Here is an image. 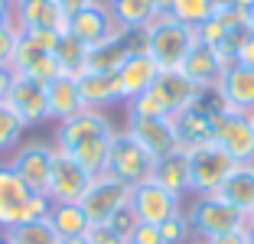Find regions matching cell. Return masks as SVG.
I'll return each mask as SVG.
<instances>
[{"instance_id": "6da1fadb", "label": "cell", "mask_w": 254, "mask_h": 244, "mask_svg": "<svg viewBox=\"0 0 254 244\" xmlns=\"http://www.w3.org/2000/svg\"><path fill=\"white\" fill-rule=\"evenodd\" d=\"M114 127L95 108H82L78 114H72L68 121H62L59 130H56V150L68 153L75 163H82L91 176L105 173L108 163V150L114 140Z\"/></svg>"}, {"instance_id": "7a4b0ae2", "label": "cell", "mask_w": 254, "mask_h": 244, "mask_svg": "<svg viewBox=\"0 0 254 244\" xmlns=\"http://www.w3.org/2000/svg\"><path fill=\"white\" fill-rule=\"evenodd\" d=\"M199 43V30L186 26L176 16L170 20H153L147 26V56L160 65V72H176L183 68L186 56Z\"/></svg>"}, {"instance_id": "3957f363", "label": "cell", "mask_w": 254, "mask_h": 244, "mask_svg": "<svg viewBox=\"0 0 254 244\" xmlns=\"http://www.w3.org/2000/svg\"><path fill=\"white\" fill-rule=\"evenodd\" d=\"M186 156H189V192L195 195H215L238 166L215 140L202 143L195 150H186Z\"/></svg>"}, {"instance_id": "277c9868", "label": "cell", "mask_w": 254, "mask_h": 244, "mask_svg": "<svg viewBox=\"0 0 254 244\" xmlns=\"http://www.w3.org/2000/svg\"><path fill=\"white\" fill-rule=\"evenodd\" d=\"M153 166H157V160H153L127 130L114 133L111 150H108V163H105L108 176H114L118 183H124V185L134 189V185L153 179Z\"/></svg>"}, {"instance_id": "5b68a950", "label": "cell", "mask_w": 254, "mask_h": 244, "mask_svg": "<svg viewBox=\"0 0 254 244\" xmlns=\"http://www.w3.org/2000/svg\"><path fill=\"white\" fill-rule=\"evenodd\" d=\"M186 218H189L192 235L202 238V241H212V238H218V235H228V231L248 225V215L238 212V208H232L228 202H222L218 195H199L195 205L186 212Z\"/></svg>"}, {"instance_id": "8992f818", "label": "cell", "mask_w": 254, "mask_h": 244, "mask_svg": "<svg viewBox=\"0 0 254 244\" xmlns=\"http://www.w3.org/2000/svg\"><path fill=\"white\" fill-rule=\"evenodd\" d=\"M212 140L232 156L235 163H251L254 160L251 114H238V111L215 108V111H212Z\"/></svg>"}, {"instance_id": "52a82bcc", "label": "cell", "mask_w": 254, "mask_h": 244, "mask_svg": "<svg viewBox=\"0 0 254 244\" xmlns=\"http://www.w3.org/2000/svg\"><path fill=\"white\" fill-rule=\"evenodd\" d=\"M127 202H130V185L118 183V179L108 176V173H98L78 205L85 208V215H88L91 225H108L114 218V212L124 208Z\"/></svg>"}, {"instance_id": "ba28073f", "label": "cell", "mask_w": 254, "mask_h": 244, "mask_svg": "<svg viewBox=\"0 0 254 244\" xmlns=\"http://www.w3.org/2000/svg\"><path fill=\"white\" fill-rule=\"evenodd\" d=\"M91 179H95V176L85 170L82 163H75L68 153L56 150V153H53V170H49L46 195L53 199V205H62V202H82V195L88 192Z\"/></svg>"}, {"instance_id": "9c48e42d", "label": "cell", "mask_w": 254, "mask_h": 244, "mask_svg": "<svg viewBox=\"0 0 254 244\" xmlns=\"http://www.w3.org/2000/svg\"><path fill=\"white\" fill-rule=\"evenodd\" d=\"M180 202H183V195L170 192L166 185L153 183V179L130 189V208H134L137 222H143V225H163L166 218L180 215L183 212Z\"/></svg>"}, {"instance_id": "30bf717a", "label": "cell", "mask_w": 254, "mask_h": 244, "mask_svg": "<svg viewBox=\"0 0 254 244\" xmlns=\"http://www.w3.org/2000/svg\"><path fill=\"white\" fill-rule=\"evenodd\" d=\"M215 98L222 101L225 111L251 114L254 111V68L245 62H232L225 65V72L215 81Z\"/></svg>"}, {"instance_id": "8fae6325", "label": "cell", "mask_w": 254, "mask_h": 244, "mask_svg": "<svg viewBox=\"0 0 254 244\" xmlns=\"http://www.w3.org/2000/svg\"><path fill=\"white\" fill-rule=\"evenodd\" d=\"M127 133H130L153 160L170 156V153L180 150L176 124H173L170 118H137V114H127Z\"/></svg>"}, {"instance_id": "7c38bea8", "label": "cell", "mask_w": 254, "mask_h": 244, "mask_svg": "<svg viewBox=\"0 0 254 244\" xmlns=\"http://www.w3.org/2000/svg\"><path fill=\"white\" fill-rule=\"evenodd\" d=\"M75 39L82 46H88V49H95V46L108 43L111 36H118L121 26L114 23L111 16V7H108V0H98V3H91V7H85L82 13H75L72 20H68V30Z\"/></svg>"}, {"instance_id": "4fadbf2b", "label": "cell", "mask_w": 254, "mask_h": 244, "mask_svg": "<svg viewBox=\"0 0 254 244\" xmlns=\"http://www.w3.org/2000/svg\"><path fill=\"white\" fill-rule=\"evenodd\" d=\"M53 153H56V147H49V143H39V140L23 143L16 150V156L10 160V166H13V173L30 185L33 192H46L49 170H53Z\"/></svg>"}, {"instance_id": "5bb4252c", "label": "cell", "mask_w": 254, "mask_h": 244, "mask_svg": "<svg viewBox=\"0 0 254 244\" xmlns=\"http://www.w3.org/2000/svg\"><path fill=\"white\" fill-rule=\"evenodd\" d=\"M7 104L10 111L23 121V127H36L43 121H49V104H46V85L33 78H23L16 75L13 78V88L7 95Z\"/></svg>"}, {"instance_id": "9a60e30c", "label": "cell", "mask_w": 254, "mask_h": 244, "mask_svg": "<svg viewBox=\"0 0 254 244\" xmlns=\"http://www.w3.org/2000/svg\"><path fill=\"white\" fill-rule=\"evenodd\" d=\"M215 108H222V101H215V104L205 108V91H202V98L192 104V108H186V111H180L176 118H173L180 150H195V147H202V143L212 140V111H215Z\"/></svg>"}, {"instance_id": "2e32d148", "label": "cell", "mask_w": 254, "mask_h": 244, "mask_svg": "<svg viewBox=\"0 0 254 244\" xmlns=\"http://www.w3.org/2000/svg\"><path fill=\"white\" fill-rule=\"evenodd\" d=\"M160 65L150 59L147 52H134V56H127L124 65L118 68V88H121V101H134L137 95H143L147 88H153L160 78Z\"/></svg>"}, {"instance_id": "e0dca14e", "label": "cell", "mask_w": 254, "mask_h": 244, "mask_svg": "<svg viewBox=\"0 0 254 244\" xmlns=\"http://www.w3.org/2000/svg\"><path fill=\"white\" fill-rule=\"evenodd\" d=\"M13 23L20 30H68V20L56 0H13Z\"/></svg>"}, {"instance_id": "ac0fdd59", "label": "cell", "mask_w": 254, "mask_h": 244, "mask_svg": "<svg viewBox=\"0 0 254 244\" xmlns=\"http://www.w3.org/2000/svg\"><path fill=\"white\" fill-rule=\"evenodd\" d=\"M30 195L33 189L16 176L10 163H3L0 166V228L3 231L23 222V208H26Z\"/></svg>"}, {"instance_id": "d6986e66", "label": "cell", "mask_w": 254, "mask_h": 244, "mask_svg": "<svg viewBox=\"0 0 254 244\" xmlns=\"http://www.w3.org/2000/svg\"><path fill=\"white\" fill-rule=\"evenodd\" d=\"M186 78H192L199 88H205V91H212L215 88V81H218V75L225 72V59H222V52L215 49V46H209V43H195L192 46V52L186 56V62H183V68H180Z\"/></svg>"}, {"instance_id": "ffe728a7", "label": "cell", "mask_w": 254, "mask_h": 244, "mask_svg": "<svg viewBox=\"0 0 254 244\" xmlns=\"http://www.w3.org/2000/svg\"><path fill=\"white\" fill-rule=\"evenodd\" d=\"M46 104H49V118L53 121H68L72 114H78L85 108L82 95H78V78L72 75H56L49 85H46Z\"/></svg>"}, {"instance_id": "44dd1931", "label": "cell", "mask_w": 254, "mask_h": 244, "mask_svg": "<svg viewBox=\"0 0 254 244\" xmlns=\"http://www.w3.org/2000/svg\"><path fill=\"white\" fill-rule=\"evenodd\" d=\"M78 95H82L85 108H95V111L121 101L118 72H82L78 75Z\"/></svg>"}, {"instance_id": "7402d4cb", "label": "cell", "mask_w": 254, "mask_h": 244, "mask_svg": "<svg viewBox=\"0 0 254 244\" xmlns=\"http://www.w3.org/2000/svg\"><path fill=\"white\" fill-rule=\"evenodd\" d=\"M215 195L251 218V212H254V166L251 163H238L235 173L222 183V189Z\"/></svg>"}, {"instance_id": "603a6c76", "label": "cell", "mask_w": 254, "mask_h": 244, "mask_svg": "<svg viewBox=\"0 0 254 244\" xmlns=\"http://www.w3.org/2000/svg\"><path fill=\"white\" fill-rule=\"evenodd\" d=\"M153 183L166 185V189L176 192V195H186L189 192V156H186V150L160 156L157 166H153Z\"/></svg>"}, {"instance_id": "cb8c5ba5", "label": "cell", "mask_w": 254, "mask_h": 244, "mask_svg": "<svg viewBox=\"0 0 254 244\" xmlns=\"http://www.w3.org/2000/svg\"><path fill=\"white\" fill-rule=\"evenodd\" d=\"M127 114H137V118H176V104H173V98L166 95V88L160 85V78H157V85L153 88H147L143 95H137L134 101L127 104Z\"/></svg>"}, {"instance_id": "d4e9b609", "label": "cell", "mask_w": 254, "mask_h": 244, "mask_svg": "<svg viewBox=\"0 0 254 244\" xmlns=\"http://www.w3.org/2000/svg\"><path fill=\"white\" fill-rule=\"evenodd\" d=\"M49 225L56 228L59 238H75V235H88L91 222L85 208L78 202H62V205H53L49 208Z\"/></svg>"}, {"instance_id": "484cf974", "label": "cell", "mask_w": 254, "mask_h": 244, "mask_svg": "<svg viewBox=\"0 0 254 244\" xmlns=\"http://www.w3.org/2000/svg\"><path fill=\"white\" fill-rule=\"evenodd\" d=\"M108 7L121 30H140L153 20V0H108Z\"/></svg>"}, {"instance_id": "4316f807", "label": "cell", "mask_w": 254, "mask_h": 244, "mask_svg": "<svg viewBox=\"0 0 254 244\" xmlns=\"http://www.w3.org/2000/svg\"><path fill=\"white\" fill-rule=\"evenodd\" d=\"M53 56H56L59 72L62 75H72V78H78V75L85 72V65H88V46H82L72 33H62V36H59Z\"/></svg>"}, {"instance_id": "83f0119b", "label": "cell", "mask_w": 254, "mask_h": 244, "mask_svg": "<svg viewBox=\"0 0 254 244\" xmlns=\"http://www.w3.org/2000/svg\"><path fill=\"white\" fill-rule=\"evenodd\" d=\"M160 85H163L166 95L173 98V104H176V114L186 111V108H192V104L202 98V91H205V88H199L192 78H186L180 68H176V72H163V75H160Z\"/></svg>"}, {"instance_id": "f1b7e54d", "label": "cell", "mask_w": 254, "mask_h": 244, "mask_svg": "<svg viewBox=\"0 0 254 244\" xmlns=\"http://www.w3.org/2000/svg\"><path fill=\"white\" fill-rule=\"evenodd\" d=\"M7 244H59V235L49 225V218H36V222H20L13 228L3 231Z\"/></svg>"}, {"instance_id": "f546056e", "label": "cell", "mask_w": 254, "mask_h": 244, "mask_svg": "<svg viewBox=\"0 0 254 244\" xmlns=\"http://www.w3.org/2000/svg\"><path fill=\"white\" fill-rule=\"evenodd\" d=\"M215 10H218V0H176L173 3V16L186 26H195V30L205 20H212Z\"/></svg>"}, {"instance_id": "4dcf8cb0", "label": "cell", "mask_w": 254, "mask_h": 244, "mask_svg": "<svg viewBox=\"0 0 254 244\" xmlns=\"http://www.w3.org/2000/svg\"><path fill=\"white\" fill-rule=\"evenodd\" d=\"M23 130H26V127H23V121L16 118L13 111H10L7 101H0V153L13 150L16 143H20Z\"/></svg>"}, {"instance_id": "1f68e13d", "label": "cell", "mask_w": 254, "mask_h": 244, "mask_svg": "<svg viewBox=\"0 0 254 244\" xmlns=\"http://www.w3.org/2000/svg\"><path fill=\"white\" fill-rule=\"evenodd\" d=\"M160 228V238H163V244H189L192 241V228H189V218L186 212L173 215V218H166L163 225H157Z\"/></svg>"}, {"instance_id": "d6a6232c", "label": "cell", "mask_w": 254, "mask_h": 244, "mask_svg": "<svg viewBox=\"0 0 254 244\" xmlns=\"http://www.w3.org/2000/svg\"><path fill=\"white\" fill-rule=\"evenodd\" d=\"M16 43H20V26H16V23H3V26H0V68L13 65Z\"/></svg>"}, {"instance_id": "836d02e7", "label": "cell", "mask_w": 254, "mask_h": 244, "mask_svg": "<svg viewBox=\"0 0 254 244\" xmlns=\"http://www.w3.org/2000/svg\"><path fill=\"white\" fill-rule=\"evenodd\" d=\"M49 208H53V199L46 192H33L26 208H23V222H36V218H49Z\"/></svg>"}, {"instance_id": "e575fe53", "label": "cell", "mask_w": 254, "mask_h": 244, "mask_svg": "<svg viewBox=\"0 0 254 244\" xmlns=\"http://www.w3.org/2000/svg\"><path fill=\"white\" fill-rule=\"evenodd\" d=\"M108 225H111L114 231H121V235H124L127 241H130V235H134V228H137V225H140V222H137L134 208H130V202H127L124 208H118V212H114V218H111V222H108Z\"/></svg>"}, {"instance_id": "d590c367", "label": "cell", "mask_w": 254, "mask_h": 244, "mask_svg": "<svg viewBox=\"0 0 254 244\" xmlns=\"http://www.w3.org/2000/svg\"><path fill=\"white\" fill-rule=\"evenodd\" d=\"M88 241L91 244H130L121 231H114L111 225H91L88 228Z\"/></svg>"}, {"instance_id": "8d00e7d4", "label": "cell", "mask_w": 254, "mask_h": 244, "mask_svg": "<svg viewBox=\"0 0 254 244\" xmlns=\"http://www.w3.org/2000/svg\"><path fill=\"white\" fill-rule=\"evenodd\" d=\"M130 244H163V238H160V228L157 225H137L134 235H130Z\"/></svg>"}, {"instance_id": "74e56055", "label": "cell", "mask_w": 254, "mask_h": 244, "mask_svg": "<svg viewBox=\"0 0 254 244\" xmlns=\"http://www.w3.org/2000/svg\"><path fill=\"white\" fill-rule=\"evenodd\" d=\"M59 3V10L65 13V20H72L75 13H82L85 7H91V3H98V0H56Z\"/></svg>"}, {"instance_id": "f35d334b", "label": "cell", "mask_w": 254, "mask_h": 244, "mask_svg": "<svg viewBox=\"0 0 254 244\" xmlns=\"http://www.w3.org/2000/svg\"><path fill=\"white\" fill-rule=\"evenodd\" d=\"M209 244H248V225H245V228H235V231H228V235H218V238H212Z\"/></svg>"}, {"instance_id": "ab89813d", "label": "cell", "mask_w": 254, "mask_h": 244, "mask_svg": "<svg viewBox=\"0 0 254 244\" xmlns=\"http://www.w3.org/2000/svg\"><path fill=\"white\" fill-rule=\"evenodd\" d=\"M238 62H245V65H251V68H254V33H248V39L241 43V49H238Z\"/></svg>"}, {"instance_id": "60d3db41", "label": "cell", "mask_w": 254, "mask_h": 244, "mask_svg": "<svg viewBox=\"0 0 254 244\" xmlns=\"http://www.w3.org/2000/svg\"><path fill=\"white\" fill-rule=\"evenodd\" d=\"M173 3H176V0H153V20H170L173 16Z\"/></svg>"}, {"instance_id": "b9f144b4", "label": "cell", "mask_w": 254, "mask_h": 244, "mask_svg": "<svg viewBox=\"0 0 254 244\" xmlns=\"http://www.w3.org/2000/svg\"><path fill=\"white\" fill-rule=\"evenodd\" d=\"M13 78H16V75L10 72V68H0V101H7L10 88H13Z\"/></svg>"}, {"instance_id": "7bdbcfd3", "label": "cell", "mask_w": 254, "mask_h": 244, "mask_svg": "<svg viewBox=\"0 0 254 244\" xmlns=\"http://www.w3.org/2000/svg\"><path fill=\"white\" fill-rule=\"evenodd\" d=\"M13 23V0H0V26Z\"/></svg>"}, {"instance_id": "ee69618b", "label": "cell", "mask_w": 254, "mask_h": 244, "mask_svg": "<svg viewBox=\"0 0 254 244\" xmlns=\"http://www.w3.org/2000/svg\"><path fill=\"white\" fill-rule=\"evenodd\" d=\"M59 244H91L88 235H75V238H59Z\"/></svg>"}, {"instance_id": "f6af8a7d", "label": "cell", "mask_w": 254, "mask_h": 244, "mask_svg": "<svg viewBox=\"0 0 254 244\" xmlns=\"http://www.w3.org/2000/svg\"><path fill=\"white\" fill-rule=\"evenodd\" d=\"M241 13H245V26H248V30L254 33V3H251L248 10H241Z\"/></svg>"}, {"instance_id": "bcb514c9", "label": "cell", "mask_w": 254, "mask_h": 244, "mask_svg": "<svg viewBox=\"0 0 254 244\" xmlns=\"http://www.w3.org/2000/svg\"><path fill=\"white\" fill-rule=\"evenodd\" d=\"M248 244H254V222L248 218Z\"/></svg>"}, {"instance_id": "7dc6e473", "label": "cell", "mask_w": 254, "mask_h": 244, "mask_svg": "<svg viewBox=\"0 0 254 244\" xmlns=\"http://www.w3.org/2000/svg\"><path fill=\"white\" fill-rule=\"evenodd\" d=\"M189 244H209V241H202V238H195V241H189Z\"/></svg>"}, {"instance_id": "c3c4849f", "label": "cell", "mask_w": 254, "mask_h": 244, "mask_svg": "<svg viewBox=\"0 0 254 244\" xmlns=\"http://www.w3.org/2000/svg\"><path fill=\"white\" fill-rule=\"evenodd\" d=\"M0 244H7V238H3V235H0Z\"/></svg>"}, {"instance_id": "681fc988", "label": "cell", "mask_w": 254, "mask_h": 244, "mask_svg": "<svg viewBox=\"0 0 254 244\" xmlns=\"http://www.w3.org/2000/svg\"><path fill=\"white\" fill-rule=\"evenodd\" d=\"M251 127H254V111H251Z\"/></svg>"}, {"instance_id": "f907efd6", "label": "cell", "mask_w": 254, "mask_h": 244, "mask_svg": "<svg viewBox=\"0 0 254 244\" xmlns=\"http://www.w3.org/2000/svg\"><path fill=\"white\" fill-rule=\"evenodd\" d=\"M251 222H254V212H251Z\"/></svg>"}, {"instance_id": "816d5d0a", "label": "cell", "mask_w": 254, "mask_h": 244, "mask_svg": "<svg viewBox=\"0 0 254 244\" xmlns=\"http://www.w3.org/2000/svg\"><path fill=\"white\" fill-rule=\"evenodd\" d=\"M251 166H254V160H251Z\"/></svg>"}]
</instances>
